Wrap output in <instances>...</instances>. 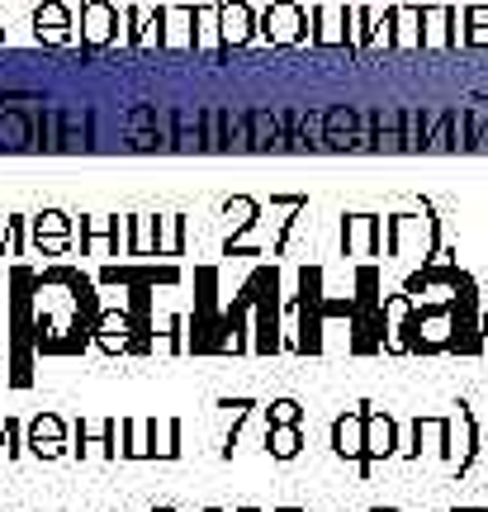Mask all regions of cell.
<instances>
[{
	"label": "cell",
	"instance_id": "10",
	"mask_svg": "<svg viewBox=\"0 0 488 512\" xmlns=\"http://www.w3.org/2000/svg\"><path fill=\"white\" fill-rule=\"evenodd\" d=\"M34 38L43 43V48H67V43H76L72 5H62V0L38 5V10H34Z\"/></svg>",
	"mask_w": 488,
	"mask_h": 512
},
{
	"label": "cell",
	"instance_id": "23",
	"mask_svg": "<svg viewBox=\"0 0 488 512\" xmlns=\"http://www.w3.org/2000/svg\"><path fill=\"white\" fill-rule=\"evenodd\" d=\"M176 152H204V110L199 105L176 110Z\"/></svg>",
	"mask_w": 488,
	"mask_h": 512
},
{
	"label": "cell",
	"instance_id": "32",
	"mask_svg": "<svg viewBox=\"0 0 488 512\" xmlns=\"http://www.w3.org/2000/svg\"><path fill=\"white\" fill-rule=\"evenodd\" d=\"M124 152H176V138H171V133H157V128H147V133H128Z\"/></svg>",
	"mask_w": 488,
	"mask_h": 512
},
{
	"label": "cell",
	"instance_id": "28",
	"mask_svg": "<svg viewBox=\"0 0 488 512\" xmlns=\"http://www.w3.org/2000/svg\"><path fill=\"white\" fill-rule=\"evenodd\" d=\"M181 247H185L181 214H162V219H157V256H181Z\"/></svg>",
	"mask_w": 488,
	"mask_h": 512
},
{
	"label": "cell",
	"instance_id": "24",
	"mask_svg": "<svg viewBox=\"0 0 488 512\" xmlns=\"http://www.w3.org/2000/svg\"><path fill=\"white\" fill-rule=\"evenodd\" d=\"M133 48L152 53L162 48V5H138V24H133Z\"/></svg>",
	"mask_w": 488,
	"mask_h": 512
},
{
	"label": "cell",
	"instance_id": "13",
	"mask_svg": "<svg viewBox=\"0 0 488 512\" xmlns=\"http://www.w3.org/2000/svg\"><path fill=\"white\" fill-rule=\"evenodd\" d=\"M24 446L34 451L38 460H62L72 446H67V427H62V418L57 413H38L34 422H29V437H24Z\"/></svg>",
	"mask_w": 488,
	"mask_h": 512
},
{
	"label": "cell",
	"instance_id": "5",
	"mask_svg": "<svg viewBox=\"0 0 488 512\" xmlns=\"http://www.w3.org/2000/svg\"><path fill=\"white\" fill-rule=\"evenodd\" d=\"M76 43L81 48H109V43H119V5L114 0H86L81 5Z\"/></svg>",
	"mask_w": 488,
	"mask_h": 512
},
{
	"label": "cell",
	"instance_id": "11",
	"mask_svg": "<svg viewBox=\"0 0 488 512\" xmlns=\"http://www.w3.org/2000/svg\"><path fill=\"white\" fill-rule=\"evenodd\" d=\"M43 110H0V152H38V114Z\"/></svg>",
	"mask_w": 488,
	"mask_h": 512
},
{
	"label": "cell",
	"instance_id": "19",
	"mask_svg": "<svg viewBox=\"0 0 488 512\" xmlns=\"http://www.w3.org/2000/svg\"><path fill=\"white\" fill-rule=\"evenodd\" d=\"M67 238H72V223H67V214H62V209H43V214L34 219V247H38V252L62 256V252H67Z\"/></svg>",
	"mask_w": 488,
	"mask_h": 512
},
{
	"label": "cell",
	"instance_id": "8",
	"mask_svg": "<svg viewBox=\"0 0 488 512\" xmlns=\"http://www.w3.org/2000/svg\"><path fill=\"white\" fill-rule=\"evenodd\" d=\"M403 451V441H398V422L384 413V408H370L365 413V465L370 470V460H394Z\"/></svg>",
	"mask_w": 488,
	"mask_h": 512
},
{
	"label": "cell",
	"instance_id": "35",
	"mask_svg": "<svg viewBox=\"0 0 488 512\" xmlns=\"http://www.w3.org/2000/svg\"><path fill=\"white\" fill-rule=\"evenodd\" d=\"M109 238H114V219H91L86 223V247H91V256H114Z\"/></svg>",
	"mask_w": 488,
	"mask_h": 512
},
{
	"label": "cell",
	"instance_id": "3",
	"mask_svg": "<svg viewBox=\"0 0 488 512\" xmlns=\"http://www.w3.org/2000/svg\"><path fill=\"white\" fill-rule=\"evenodd\" d=\"M342 252L351 256V261L389 256V219H380V214H346L342 219Z\"/></svg>",
	"mask_w": 488,
	"mask_h": 512
},
{
	"label": "cell",
	"instance_id": "17",
	"mask_svg": "<svg viewBox=\"0 0 488 512\" xmlns=\"http://www.w3.org/2000/svg\"><path fill=\"white\" fill-rule=\"evenodd\" d=\"M455 19H460L455 5H422V48L427 53L455 48Z\"/></svg>",
	"mask_w": 488,
	"mask_h": 512
},
{
	"label": "cell",
	"instance_id": "21",
	"mask_svg": "<svg viewBox=\"0 0 488 512\" xmlns=\"http://www.w3.org/2000/svg\"><path fill=\"white\" fill-rule=\"evenodd\" d=\"M91 147V110L86 105L62 110V152H91Z\"/></svg>",
	"mask_w": 488,
	"mask_h": 512
},
{
	"label": "cell",
	"instance_id": "29",
	"mask_svg": "<svg viewBox=\"0 0 488 512\" xmlns=\"http://www.w3.org/2000/svg\"><path fill=\"white\" fill-rule=\"evenodd\" d=\"M256 214H261V204H256L252 195H233V200L223 204V223H228L233 233H242V228H252Z\"/></svg>",
	"mask_w": 488,
	"mask_h": 512
},
{
	"label": "cell",
	"instance_id": "22",
	"mask_svg": "<svg viewBox=\"0 0 488 512\" xmlns=\"http://www.w3.org/2000/svg\"><path fill=\"white\" fill-rule=\"evenodd\" d=\"M218 10H223V5H195V53H204V57L223 53V29H218Z\"/></svg>",
	"mask_w": 488,
	"mask_h": 512
},
{
	"label": "cell",
	"instance_id": "20",
	"mask_svg": "<svg viewBox=\"0 0 488 512\" xmlns=\"http://www.w3.org/2000/svg\"><path fill=\"white\" fill-rule=\"evenodd\" d=\"M394 48L422 53V5H394Z\"/></svg>",
	"mask_w": 488,
	"mask_h": 512
},
{
	"label": "cell",
	"instance_id": "36",
	"mask_svg": "<svg viewBox=\"0 0 488 512\" xmlns=\"http://www.w3.org/2000/svg\"><path fill=\"white\" fill-rule=\"evenodd\" d=\"M465 38H470V48H488V5L465 10Z\"/></svg>",
	"mask_w": 488,
	"mask_h": 512
},
{
	"label": "cell",
	"instance_id": "7",
	"mask_svg": "<svg viewBox=\"0 0 488 512\" xmlns=\"http://www.w3.org/2000/svg\"><path fill=\"white\" fill-rule=\"evenodd\" d=\"M446 441H451V418H413L408 427V460H446Z\"/></svg>",
	"mask_w": 488,
	"mask_h": 512
},
{
	"label": "cell",
	"instance_id": "2",
	"mask_svg": "<svg viewBox=\"0 0 488 512\" xmlns=\"http://www.w3.org/2000/svg\"><path fill=\"white\" fill-rule=\"evenodd\" d=\"M256 38H261V43H271V48L313 43V5H299V0L256 5Z\"/></svg>",
	"mask_w": 488,
	"mask_h": 512
},
{
	"label": "cell",
	"instance_id": "18",
	"mask_svg": "<svg viewBox=\"0 0 488 512\" xmlns=\"http://www.w3.org/2000/svg\"><path fill=\"white\" fill-rule=\"evenodd\" d=\"M332 451H337L342 460H356V465H365V413L346 408L342 418L332 422Z\"/></svg>",
	"mask_w": 488,
	"mask_h": 512
},
{
	"label": "cell",
	"instance_id": "16",
	"mask_svg": "<svg viewBox=\"0 0 488 512\" xmlns=\"http://www.w3.org/2000/svg\"><path fill=\"white\" fill-rule=\"evenodd\" d=\"M252 119V152H285L290 147V119L275 110H247Z\"/></svg>",
	"mask_w": 488,
	"mask_h": 512
},
{
	"label": "cell",
	"instance_id": "1",
	"mask_svg": "<svg viewBox=\"0 0 488 512\" xmlns=\"http://www.w3.org/2000/svg\"><path fill=\"white\" fill-rule=\"evenodd\" d=\"M460 328L465 332H484L479 318H470L465 309H432V313H417L413 328H408V351H451L460 347Z\"/></svg>",
	"mask_w": 488,
	"mask_h": 512
},
{
	"label": "cell",
	"instance_id": "33",
	"mask_svg": "<svg viewBox=\"0 0 488 512\" xmlns=\"http://www.w3.org/2000/svg\"><path fill=\"white\" fill-rule=\"evenodd\" d=\"M204 152H228V133H223V105L204 110Z\"/></svg>",
	"mask_w": 488,
	"mask_h": 512
},
{
	"label": "cell",
	"instance_id": "26",
	"mask_svg": "<svg viewBox=\"0 0 488 512\" xmlns=\"http://www.w3.org/2000/svg\"><path fill=\"white\" fill-rule=\"evenodd\" d=\"M266 451H271L275 460H294L304 451V432H299V427H271V422H266Z\"/></svg>",
	"mask_w": 488,
	"mask_h": 512
},
{
	"label": "cell",
	"instance_id": "25",
	"mask_svg": "<svg viewBox=\"0 0 488 512\" xmlns=\"http://www.w3.org/2000/svg\"><path fill=\"white\" fill-rule=\"evenodd\" d=\"M176 456H181V422L152 418V460H176Z\"/></svg>",
	"mask_w": 488,
	"mask_h": 512
},
{
	"label": "cell",
	"instance_id": "27",
	"mask_svg": "<svg viewBox=\"0 0 488 512\" xmlns=\"http://www.w3.org/2000/svg\"><path fill=\"white\" fill-rule=\"evenodd\" d=\"M128 332H133V323H128L124 313H105V318H100V328H95V342H100L105 351H124Z\"/></svg>",
	"mask_w": 488,
	"mask_h": 512
},
{
	"label": "cell",
	"instance_id": "34",
	"mask_svg": "<svg viewBox=\"0 0 488 512\" xmlns=\"http://www.w3.org/2000/svg\"><path fill=\"white\" fill-rule=\"evenodd\" d=\"M157 252V219L152 214H133V256Z\"/></svg>",
	"mask_w": 488,
	"mask_h": 512
},
{
	"label": "cell",
	"instance_id": "40",
	"mask_svg": "<svg viewBox=\"0 0 488 512\" xmlns=\"http://www.w3.org/2000/svg\"><path fill=\"white\" fill-rule=\"evenodd\" d=\"M470 152H488V110L474 114V143H470Z\"/></svg>",
	"mask_w": 488,
	"mask_h": 512
},
{
	"label": "cell",
	"instance_id": "38",
	"mask_svg": "<svg viewBox=\"0 0 488 512\" xmlns=\"http://www.w3.org/2000/svg\"><path fill=\"white\" fill-rule=\"evenodd\" d=\"M370 48V5H351V53Z\"/></svg>",
	"mask_w": 488,
	"mask_h": 512
},
{
	"label": "cell",
	"instance_id": "31",
	"mask_svg": "<svg viewBox=\"0 0 488 512\" xmlns=\"http://www.w3.org/2000/svg\"><path fill=\"white\" fill-rule=\"evenodd\" d=\"M128 460H152V418H128Z\"/></svg>",
	"mask_w": 488,
	"mask_h": 512
},
{
	"label": "cell",
	"instance_id": "6",
	"mask_svg": "<svg viewBox=\"0 0 488 512\" xmlns=\"http://www.w3.org/2000/svg\"><path fill=\"white\" fill-rule=\"evenodd\" d=\"M413 299L408 294H384V304H380V342L389 356H403L408 351V328H413Z\"/></svg>",
	"mask_w": 488,
	"mask_h": 512
},
{
	"label": "cell",
	"instance_id": "15",
	"mask_svg": "<svg viewBox=\"0 0 488 512\" xmlns=\"http://www.w3.org/2000/svg\"><path fill=\"white\" fill-rule=\"evenodd\" d=\"M195 48V5H162V53Z\"/></svg>",
	"mask_w": 488,
	"mask_h": 512
},
{
	"label": "cell",
	"instance_id": "41",
	"mask_svg": "<svg viewBox=\"0 0 488 512\" xmlns=\"http://www.w3.org/2000/svg\"><path fill=\"white\" fill-rule=\"evenodd\" d=\"M0 43H5V29H0Z\"/></svg>",
	"mask_w": 488,
	"mask_h": 512
},
{
	"label": "cell",
	"instance_id": "30",
	"mask_svg": "<svg viewBox=\"0 0 488 512\" xmlns=\"http://www.w3.org/2000/svg\"><path fill=\"white\" fill-rule=\"evenodd\" d=\"M370 48H394V5H370Z\"/></svg>",
	"mask_w": 488,
	"mask_h": 512
},
{
	"label": "cell",
	"instance_id": "12",
	"mask_svg": "<svg viewBox=\"0 0 488 512\" xmlns=\"http://www.w3.org/2000/svg\"><path fill=\"white\" fill-rule=\"evenodd\" d=\"M313 43L318 48H351V5H313Z\"/></svg>",
	"mask_w": 488,
	"mask_h": 512
},
{
	"label": "cell",
	"instance_id": "9",
	"mask_svg": "<svg viewBox=\"0 0 488 512\" xmlns=\"http://www.w3.org/2000/svg\"><path fill=\"white\" fill-rule=\"evenodd\" d=\"M474 456H479V422H474V413L460 403L451 413V441H446V465H455V470H470Z\"/></svg>",
	"mask_w": 488,
	"mask_h": 512
},
{
	"label": "cell",
	"instance_id": "39",
	"mask_svg": "<svg viewBox=\"0 0 488 512\" xmlns=\"http://www.w3.org/2000/svg\"><path fill=\"white\" fill-rule=\"evenodd\" d=\"M19 451H29V446L19 441V422L5 418V427H0V460H15Z\"/></svg>",
	"mask_w": 488,
	"mask_h": 512
},
{
	"label": "cell",
	"instance_id": "4",
	"mask_svg": "<svg viewBox=\"0 0 488 512\" xmlns=\"http://www.w3.org/2000/svg\"><path fill=\"white\" fill-rule=\"evenodd\" d=\"M436 219L432 214H394L389 219V256H432Z\"/></svg>",
	"mask_w": 488,
	"mask_h": 512
},
{
	"label": "cell",
	"instance_id": "37",
	"mask_svg": "<svg viewBox=\"0 0 488 512\" xmlns=\"http://www.w3.org/2000/svg\"><path fill=\"white\" fill-rule=\"evenodd\" d=\"M299 418H304V408L294 399H275L271 408H266V422H271V427H299Z\"/></svg>",
	"mask_w": 488,
	"mask_h": 512
},
{
	"label": "cell",
	"instance_id": "14",
	"mask_svg": "<svg viewBox=\"0 0 488 512\" xmlns=\"http://www.w3.org/2000/svg\"><path fill=\"white\" fill-rule=\"evenodd\" d=\"M218 29H223V48H247V43H256V5L228 0V5L218 10Z\"/></svg>",
	"mask_w": 488,
	"mask_h": 512
}]
</instances>
